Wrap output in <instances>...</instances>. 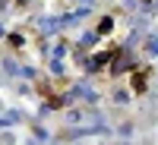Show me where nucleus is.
<instances>
[{
  "label": "nucleus",
  "mask_w": 158,
  "mask_h": 145,
  "mask_svg": "<svg viewBox=\"0 0 158 145\" xmlns=\"http://www.w3.org/2000/svg\"><path fill=\"white\" fill-rule=\"evenodd\" d=\"M111 25H114V22H111V16H104V19L98 22V35H108V32H111Z\"/></svg>",
  "instance_id": "nucleus-2"
},
{
  "label": "nucleus",
  "mask_w": 158,
  "mask_h": 145,
  "mask_svg": "<svg viewBox=\"0 0 158 145\" xmlns=\"http://www.w3.org/2000/svg\"><path fill=\"white\" fill-rule=\"evenodd\" d=\"M146 85H149V70L146 73H133V91H136V95H142Z\"/></svg>",
  "instance_id": "nucleus-1"
}]
</instances>
